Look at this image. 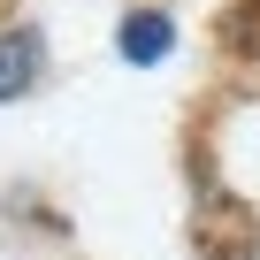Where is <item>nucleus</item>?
<instances>
[{
	"label": "nucleus",
	"mask_w": 260,
	"mask_h": 260,
	"mask_svg": "<svg viewBox=\"0 0 260 260\" xmlns=\"http://www.w3.org/2000/svg\"><path fill=\"white\" fill-rule=\"evenodd\" d=\"M46 84V31L39 23H8L0 31V107H16Z\"/></svg>",
	"instance_id": "nucleus-1"
},
{
	"label": "nucleus",
	"mask_w": 260,
	"mask_h": 260,
	"mask_svg": "<svg viewBox=\"0 0 260 260\" xmlns=\"http://www.w3.org/2000/svg\"><path fill=\"white\" fill-rule=\"evenodd\" d=\"M115 54H122L130 69H161V61L176 54V16H169V8H130V16L115 23Z\"/></svg>",
	"instance_id": "nucleus-2"
},
{
	"label": "nucleus",
	"mask_w": 260,
	"mask_h": 260,
	"mask_svg": "<svg viewBox=\"0 0 260 260\" xmlns=\"http://www.w3.org/2000/svg\"><path fill=\"white\" fill-rule=\"evenodd\" d=\"M222 46L230 54H260V0H230L222 8Z\"/></svg>",
	"instance_id": "nucleus-3"
}]
</instances>
